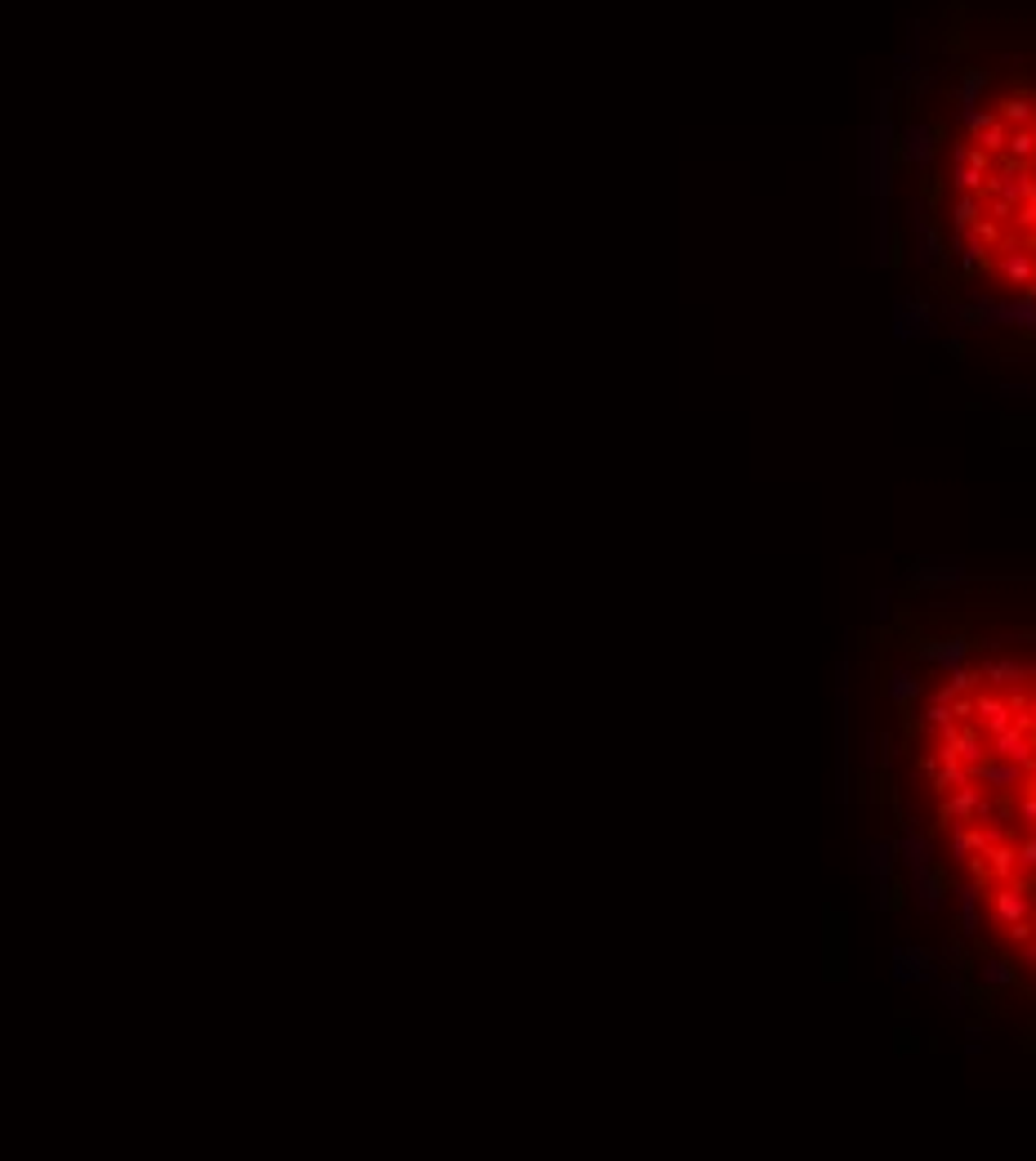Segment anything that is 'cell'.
<instances>
[{
	"instance_id": "obj_1",
	"label": "cell",
	"mask_w": 1036,
	"mask_h": 1161,
	"mask_svg": "<svg viewBox=\"0 0 1036 1161\" xmlns=\"http://www.w3.org/2000/svg\"><path fill=\"white\" fill-rule=\"evenodd\" d=\"M876 179L907 174L902 228L960 330L1036 335V27L952 0L876 112Z\"/></svg>"
},
{
	"instance_id": "obj_2",
	"label": "cell",
	"mask_w": 1036,
	"mask_h": 1161,
	"mask_svg": "<svg viewBox=\"0 0 1036 1161\" xmlns=\"http://www.w3.org/2000/svg\"><path fill=\"white\" fill-rule=\"evenodd\" d=\"M894 978L902 988H934L938 983V952H929V947H894Z\"/></svg>"
},
{
	"instance_id": "obj_3",
	"label": "cell",
	"mask_w": 1036,
	"mask_h": 1161,
	"mask_svg": "<svg viewBox=\"0 0 1036 1161\" xmlns=\"http://www.w3.org/2000/svg\"><path fill=\"white\" fill-rule=\"evenodd\" d=\"M835 746H840V804H848V666H840V684H835Z\"/></svg>"
},
{
	"instance_id": "obj_4",
	"label": "cell",
	"mask_w": 1036,
	"mask_h": 1161,
	"mask_svg": "<svg viewBox=\"0 0 1036 1161\" xmlns=\"http://www.w3.org/2000/svg\"><path fill=\"white\" fill-rule=\"evenodd\" d=\"M911 889H916V902H920L925 916L942 911V884L934 876V866H911Z\"/></svg>"
},
{
	"instance_id": "obj_5",
	"label": "cell",
	"mask_w": 1036,
	"mask_h": 1161,
	"mask_svg": "<svg viewBox=\"0 0 1036 1161\" xmlns=\"http://www.w3.org/2000/svg\"><path fill=\"white\" fill-rule=\"evenodd\" d=\"M894 853L907 863V871H911V866H929V858H934V840H929V835H920V831H902L894 840Z\"/></svg>"
},
{
	"instance_id": "obj_6",
	"label": "cell",
	"mask_w": 1036,
	"mask_h": 1161,
	"mask_svg": "<svg viewBox=\"0 0 1036 1161\" xmlns=\"http://www.w3.org/2000/svg\"><path fill=\"white\" fill-rule=\"evenodd\" d=\"M920 657L934 661V666H947V670H956L960 661L970 657V644H965V639H942V644H925V648H920Z\"/></svg>"
},
{
	"instance_id": "obj_7",
	"label": "cell",
	"mask_w": 1036,
	"mask_h": 1161,
	"mask_svg": "<svg viewBox=\"0 0 1036 1161\" xmlns=\"http://www.w3.org/2000/svg\"><path fill=\"white\" fill-rule=\"evenodd\" d=\"M920 688H925V684H920V675H916L911 666H894V670H889V697H894L898 706L916 702V697H920Z\"/></svg>"
},
{
	"instance_id": "obj_8",
	"label": "cell",
	"mask_w": 1036,
	"mask_h": 1161,
	"mask_svg": "<svg viewBox=\"0 0 1036 1161\" xmlns=\"http://www.w3.org/2000/svg\"><path fill=\"white\" fill-rule=\"evenodd\" d=\"M960 898V938H978V884H960L956 889Z\"/></svg>"
},
{
	"instance_id": "obj_9",
	"label": "cell",
	"mask_w": 1036,
	"mask_h": 1161,
	"mask_svg": "<svg viewBox=\"0 0 1036 1161\" xmlns=\"http://www.w3.org/2000/svg\"><path fill=\"white\" fill-rule=\"evenodd\" d=\"M978 978H983L988 988H1005V983H1014V970H1009L1005 960H983V965H978Z\"/></svg>"
},
{
	"instance_id": "obj_10",
	"label": "cell",
	"mask_w": 1036,
	"mask_h": 1161,
	"mask_svg": "<svg viewBox=\"0 0 1036 1161\" xmlns=\"http://www.w3.org/2000/svg\"><path fill=\"white\" fill-rule=\"evenodd\" d=\"M916 580H929V585H960L965 580V572L960 567H920V572H911Z\"/></svg>"
},
{
	"instance_id": "obj_11",
	"label": "cell",
	"mask_w": 1036,
	"mask_h": 1161,
	"mask_svg": "<svg viewBox=\"0 0 1036 1161\" xmlns=\"http://www.w3.org/2000/svg\"><path fill=\"white\" fill-rule=\"evenodd\" d=\"M934 988H938V983H934ZM938 996H942V1005H947L952 1014H965V983H960V978H956V983H942Z\"/></svg>"
},
{
	"instance_id": "obj_12",
	"label": "cell",
	"mask_w": 1036,
	"mask_h": 1161,
	"mask_svg": "<svg viewBox=\"0 0 1036 1161\" xmlns=\"http://www.w3.org/2000/svg\"><path fill=\"white\" fill-rule=\"evenodd\" d=\"M884 616H889V595L880 590V595H876V621H884Z\"/></svg>"
}]
</instances>
